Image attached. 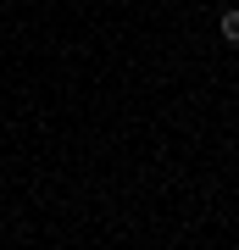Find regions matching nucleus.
<instances>
[{
    "instance_id": "obj_1",
    "label": "nucleus",
    "mask_w": 239,
    "mask_h": 250,
    "mask_svg": "<svg viewBox=\"0 0 239 250\" xmlns=\"http://www.w3.org/2000/svg\"><path fill=\"white\" fill-rule=\"evenodd\" d=\"M222 39H228V45L239 39V11H222Z\"/></svg>"
}]
</instances>
